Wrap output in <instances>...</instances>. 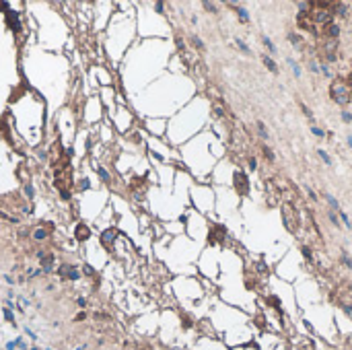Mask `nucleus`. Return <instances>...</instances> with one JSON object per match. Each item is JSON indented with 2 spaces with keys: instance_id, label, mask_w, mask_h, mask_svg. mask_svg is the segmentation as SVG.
Wrapping results in <instances>:
<instances>
[{
  "instance_id": "obj_1",
  "label": "nucleus",
  "mask_w": 352,
  "mask_h": 350,
  "mask_svg": "<svg viewBox=\"0 0 352 350\" xmlns=\"http://www.w3.org/2000/svg\"><path fill=\"white\" fill-rule=\"evenodd\" d=\"M329 97H332V101L338 103V105L352 103V93H350V89H348L344 76H336V79L332 80V84H329Z\"/></svg>"
},
{
  "instance_id": "obj_2",
  "label": "nucleus",
  "mask_w": 352,
  "mask_h": 350,
  "mask_svg": "<svg viewBox=\"0 0 352 350\" xmlns=\"http://www.w3.org/2000/svg\"><path fill=\"white\" fill-rule=\"evenodd\" d=\"M282 221H284V227H286L290 233H297L299 231L301 218H299V210L294 208L293 202H286L282 206Z\"/></svg>"
},
{
  "instance_id": "obj_3",
  "label": "nucleus",
  "mask_w": 352,
  "mask_h": 350,
  "mask_svg": "<svg viewBox=\"0 0 352 350\" xmlns=\"http://www.w3.org/2000/svg\"><path fill=\"white\" fill-rule=\"evenodd\" d=\"M233 183H235V190H237L239 196H247L249 194V177L243 169H237L233 173Z\"/></svg>"
},
{
  "instance_id": "obj_4",
  "label": "nucleus",
  "mask_w": 352,
  "mask_h": 350,
  "mask_svg": "<svg viewBox=\"0 0 352 350\" xmlns=\"http://www.w3.org/2000/svg\"><path fill=\"white\" fill-rule=\"evenodd\" d=\"M321 58L325 60V62H336V58H338V39H323Z\"/></svg>"
},
{
  "instance_id": "obj_5",
  "label": "nucleus",
  "mask_w": 352,
  "mask_h": 350,
  "mask_svg": "<svg viewBox=\"0 0 352 350\" xmlns=\"http://www.w3.org/2000/svg\"><path fill=\"white\" fill-rule=\"evenodd\" d=\"M262 62H264V66L270 70V72H274V74H278V66H276V62H274L270 56H262Z\"/></svg>"
},
{
  "instance_id": "obj_6",
  "label": "nucleus",
  "mask_w": 352,
  "mask_h": 350,
  "mask_svg": "<svg viewBox=\"0 0 352 350\" xmlns=\"http://www.w3.org/2000/svg\"><path fill=\"white\" fill-rule=\"evenodd\" d=\"M255 130H258V134L262 136V140H268L270 138V132L266 130V124H264V122H255Z\"/></svg>"
},
{
  "instance_id": "obj_7",
  "label": "nucleus",
  "mask_w": 352,
  "mask_h": 350,
  "mask_svg": "<svg viewBox=\"0 0 352 350\" xmlns=\"http://www.w3.org/2000/svg\"><path fill=\"white\" fill-rule=\"evenodd\" d=\"M321 196H323V198H325V200H327V204H329V206H332L334 210H340V204H338V200H336V198L332 196V194H327V192H323Z\"/></svg>"
},
{
  "instance_id": "obj_8",
  "label": "nucleus",
  "mask_w": 352,
  "mask_h": 350,
  "mask_svg": "<svg viewBox=\"0 0 352 350\" xmlns=\"http://www.w3.org/2000/svg\"><path fill=\"white\" fill-rule=\"evenodd\" d=\"M262 43L266 45V49H270L272 54H276V45L272 43V39H270V37H266V35H264V37H262Z\"/></svg>"
},
{
  "instance_id": "obj_9",
  "label": "nucleus",
  "mask_w": 352,
  "mask_h": 350,
  "mask_svg": "<svg viewBox=\"0 0 352 350\" xmlns=\"http://www.w3.org/2000/svg\"><path fill=\"white\" fill-rule=\"evenodd\" d=\"M262 150H264V155H266V161H268V163H274V153L266 146V144H262Z\"/></svg>"
},
{
  "instance_id": "obj_10",
  "label": "nucleus",
  "mask_w": 352,
  "mask_h": 350,
  "mask_svg": "<svg viewBox=\"0 0 352 350\" xmlns=\"http://www.w3.org/2000/svg\"><path fill=\"white\" fill-rule=\"evenodd\" d=\"M237 15H239V19H241V21H245V23L249 21V15H247V10H245L243 6H237Z\"/></svg>"
},
{
  "instance_id": "obj_11",
  "label": "nucleus",
  "mask_w": 352,
  "mask_h": 350,
  "mask_svg": "<svg viewBox=\"0 0 352 350\" xmlns=\"http://www.w3.org/2000/svg\"><path fill=\"white\" fill-rule=\"evenodd\" d=\"M301 251H303V256H305L307 261H313V253H311V249H309L307 245H301Z\"/></svg>"
},
{
  "instance_id": "obj_12",
  "label": "nucleus",
  "mask_w": 352,
  "mask_h": 350,
  "mask_svg": "<svg viewBox=\"0 0 352 350\" xmlns=\"http://www.w3.org/2000/svg\"><path fill=\"white\" fill-rule=\"evenodd\" d=\"M319 159H321L325 165H332V159H329V155L325 153V150H319Z\"/></svg>"
},
{
  "instance_id": "obj_13",
  "label": "nucleus",
  "mask_w": 352,
  "mask_h": 350,
  "mask_svg": "<svg viewBox=\"0 0 352 350\" xmlns=\"http://www.w3.org/2000/svg\"><path fill=\"white\" fill-rule=\"evenodd\" d=\"M237 48L241 49V52H243V54H251V49H249L247 45H245V41H241V39H237Z\"/></svg>"
},
{
  "instance_id": "obj_14",
  "label": "nucleus",
  "mask_w": 352,
  "mask_h": 350,
  "mask_svg": "<svg viewBox=\"0 0 352 350\" xmlns=\"http://www.w3.org/2000/svg\"><path fill=\"white\" fill-rule=\"evenodd\" d=\"M202 6H204V8H208L210 13H218V6L214 4V2H202Z\"/></svg>"
},
{
  "instance_id": "obj_15",
  "label": "nucleus",
  "mask_w": 352,
  "mask_h": 350,
  "mask_svg": "<svg viewBox=\"0 0 352 350\" xmlns=\"http://www.w3.org/2000/svg\"><path fill=\"white\" fill-rule=\"evenodd\" d=\"M305 192H307V196H309V198H311V200H313V202H319V198H317V194H315V192H313V190H311V187H307V185H305Z\"/></svg>"
},
{
  "instance_id": "obj_16",
  "label": "nucleus",
  "mask_w": 352,
  "mask_h": 350,
  "mask_svg": "<svg viewBox=\"0 0 352 350\" xmlns=\"http://www.w3.org/2000/svg\"><path fill=\"white\" fill-rule=\"evenodd\" d=\"M311 132L315 134V136H319V138H323V136H325V132H323L321 128H317V126H311Z\"/></svg>"
},
{
  "instance_id": "obj_17",
  "label": "nucleus",
  "mask_w": 352,
  "mask_h": 350,
  "mask_svg": "<svg viewBox=\"0 0 352 350\" xmlns=\"http://www.w3.org/2000/svg\"><path fill=\"white\" fill-rule=\"evenodd\" d=\"M288 64L293 66V70H294V76H301V68H299V66L294 64V60H288Z\"/></svg>"
},
{
  "instance_id": "obj_18",
  "label": "nucleus",
  "mask_w": 352,
  "mask_h": 350,
  "mask_svg": "<svg viewBox=\"0 0 352 350\" xmlns=\"http://www.w3.org/2000/svg\"><path fill=\"white\" fill-rule=\"evenodd\" d=\"M45 235H48V233H45L43 229H37V231H35V235H33V237H35V239H45Z\"/></svg>"
},
{
  "instance_id": "obj_19",
  "label": "nucleus",
  "mask_w": 352,
  "mask_h": 350,
  "mask_svg": "<svg viewBox=\"0 0 352 350\" xmlns=\"http://www.w3.org/2000/svg\"><path fill=\"white\" fill-rule=\"evenodd\" d=\"M301 109H303V114H305V115H307V118H309V119H313V114H311V109H309V107H307V105H303V103H301Z\"/></svg>"
},
{
  "instance_id": "obj_20",
  "label": "nucleus",
  "mask_w": 352,
  "mask_h": 350,
  "mask_svg": "<svg viewBox=\"0 0 352 350\" xmlns=\"http://www.w3.org/2000/svg\"><path fill=\"white\" fill-rule=\"evenodd\" d=\"M342 261L346 264L348 268H352V260H350V256H348V253H342Z\"/></svg>"
},
{
  "instance_id": "obj_21",
  "label": "nucleus",
  "mask_w": 352,
  "mask_h": 350,
  "mask_svg": "<svg viewBox=\"0 0 352 350\" xmlns=\"http://www.w3.org/2000/svg\"><path fill=\"white\" fill-rule=\"evenodd\" d=\"M247 163H249V169H258V161H255V157H249Z\"/></svg>"
},
{
  "instance_id": "obj_22",
  "label": "nucleus",
  "mask_w": 352,
  "mask_h": 350,
  "mask_svg": "<svg viewBox=\"0 0 352 350\" xmlns=\"http://www.w3.org/2000/svg\"><path fill=\"white\" fill-rule=\"evenodd\" d=\"M327 216H329V221H332V225H334V227H340V225H338V216L334 214V212H329Z\"/></svg>"
},
{
  "instance_id": "obj_23",
  "label": "nucleus",
  "mask_w": 352,
  "mask_h": 350,
  "mask_svg": "<svg viewBox=\"0 0 352 350\" xmlns=\"http://www.w3.org/2000/svg\"><path fill=\"white\" fill-rule=\"evenodd\" d=\"M342 119H344L346 124H350V122H352V114H348V111H342Z\"/></svg>"
},
{
  "instance_id": "obj_24",
  "label": "nucleus",
  "mask_w": 352,
  "mask_h": 350,
  "mask_svg": "<svg viewBox=\"0 0 352 350\" xmlns=\"http://www.w3.org/2000/svg\"><path fill=\"white\" fill-rule=\"evenodd\" d=\"M344 80H346V84H348V89H350V93H352V72L348 74V76H344Z\"/></svg>"
},
{
  "instance_id": "obj_25",
  "label": "nucleus",
  "mask_w": 352,
  "mask_h": 350,
  "mask_svg": "<svg viewBox=\"0 0 352 350\" xmlns=\"http://www.w3.org/2000/svg\"><path fill=\"white\" fill-rule=\"evenodd\" d=\"M340 216H342V221H344V225H346V227H352V222H350V218H348L346 214H344V212H340Z\"/></svg>"
},
{
  "instance_id": "obj_26",
  "label": "nucleus",
  "mask_w": 352,
  "mask_h": 350,
  "mask_svg": "<svg viewBox=\"0 0 352 350\" xmlns=\"http://www.w3.org/2000/svg\"><path fill=\"white\" fill-rule=\"evenodd\" d=\"M194 43H196V48H198V49H204V43H202L200 37H194Z\"/></svg>"
},
{
  "instance_id": "obj_27",
  "label": "nucleus",
  "mask_w": 352,
  "mask_h": 350,
  "mask_svg": "<svg viewBox=\"0 0 352 350\" xmlns=\"http://www.w3.org/2000/svg\"><path fill=\"white\" fill-rule=\"evenodd\" d=\"M99 173H101V177H103V179H109V175H107V171H105V169L99 167Z\"/></svg>"
},
{
  "instance_id": "obj_28",
  "label": "nucleus",
  "mask_w": 352,
  "mask_h": 350,
  "mask_svg": "<svg viewBox=\"0 0 352 350\" xmlns=\"http://www.w3.org/2000/svg\"><path fill=\"white\" fill-rule=\"evenodd\" d=\"M348 146L352 148V136H348Z\"/></svg>"
},
{
  "instance_id": "obj_29",
  "label": "nucleus",
  "mask_w": 352,
  "mask_h": 350,
  "mask_svg": "<svg viewBox=\"0 0 352 350\" xmlns=\"http://www.w3.org/2000/svg\"><path fill=\"white\" fill-rule=\"evenodd\" d=\"M350 66H352V60H350Z\"/></svg>"
}]
</instances>
